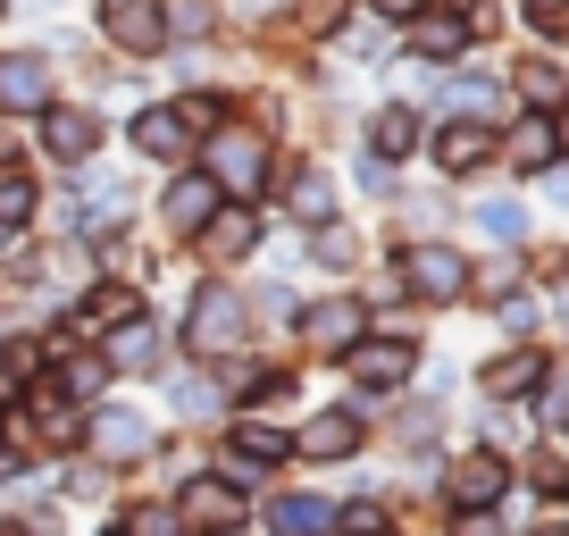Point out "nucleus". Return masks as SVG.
I'll list each match as a JSON object with an SVG mask.
<instances>
[{"mask_svg": "<svg viewBox=\"0 0 569 536\" xmlns=\"http://www.w3.org/2000/svg\"><path fill=\"white\" fill-rule=\"evenodd\" d=\"M101 445H109V453H142V445H151V428L118 411V419H101Z\"/></svg>", "mask_w": 569, "mask_h": 536, "instance_id": "obj_18", "label": "nucleus"}, {"mask_svg": "<svg viewBox=\"0 0 569 536\" xmlns=\"http://www.w3.org/2000/svg\"><path fill=\"white\" fill-rule=\"evenodd\" d=\"M410 135H419V126H410V109H386V118H377V160L410 151Z\"/></svg>", "mask_w": 569, "mask_h": 536, "instance_id": "obj_17", "label": "nucleus"}, {"mask_svg": "<svg viewBox=\"0 0 569 536\" xmlns=\"http://www.w3.org/2000/svg\"><path fill=\"white\" fill-rule=\"evenodd\" d=\"M436 160H445L452 177H469V168L495 160V135H486V126H445V135H436Z\"/></svg>", "mask_w": 569, "mask_h": 536, "instance_id": "obj_7", "label": "nucleus"}, {"mask_svg": "<svg viewBox=\"0 0 569 536\" xmlns=\"http://www.w3.org/2000/svg\"><path fill=\"white\" fill-rule=\"evenodd\" d=\"M260 168H268V151L260 143H251V135H218V193H227V185H243V193H251V185H260Z\"/></svg>", "mask_w": 569, "mask_h": 536, "instance_id": "obj_5", "label": "nucleus"}, {"mask_svg": "<svg viewBox=\"0 0 569 536\" xmlns=\"http://www.w3.org/2000/svg\"><path fill=\"white\" fill-rule=\"evenodd\" d=\"M302 26L310 34H336V0H302Z\"/></svg>", "mask_w": 569, "mask_h": 536, "instance_id": "obj_28", "label": "nucleus"}, {"mask_svg": "<svg viewBox=\"0 0 569 536\" xmlns=\"http://www.w3.org/2000/svg\"><path fill=\"white\" fill-rule=\"evenodd\" d=\"M160 9H142V0H118L109 9V42H126V51H160Z\"/></svg>", "mask_w": 569, "mask_h": 536, "instance_id": "obj_9", "label": "nucleus"}, {"mask_svg": "<svg viewBox=\"0 0 569 536\" xmlns=\"http://www.w3.org/2000/svg\"><path fill=\"white\" fill-rule=\"evenodd\" d=\"M402 277L419 294H436V302H452V294H461V251H445V244H419V251H402Z\"/></svg>", "mask_w": 569, "mask_h": 536, "instance_id": "obj_4", "label": "nucleus"}, {"mask_svg": "<svg viewBox=\"0 0 569 536\" xmlns=\"http://www.w3.org/2000/svg\"><path fill=\"white\" fill-rule=\"evenodd\" d=\"M293 210H302V227H319V218H327V177H302V185H293Z\"/></svg>", "mask_w": 569, "mask_h": 536, "instance_id": "obj_23", "label": "nucleus"}, {"mask_svg": "<svg viewBox=\"0 0 569 536\" xmlns=\"http://www.w3.org/2000/svg\"><path fill=\"white\" fill-rule=\"evenodd\" d=\"M319 528H327V503H310V495L277 503V536H319Z\"/></svg>", "mask_w": 569, "mask_h": 536, "instance_id": "obj_14", "label": "nucleus"}, {"mask_svg": "<svg viewBox=\"0 0 569 536\" xmlns=\"http://www.w3.org/2000/svg\"><path fill=\"white\" fill-rule=\"evenodd\" d=\"M419 51H461V26H452V18H427L419 26Z\"/></svg>", "mask_w": 569, "mask_h": 536, "instance_id": "obj_26", "label": "nucleus"}, {"mask_svg": "<svg viewBox=\"0 0 569 536\" xmlns=\"http://www.w3.org/2000/svg\"><path fill=\"white\" fill-rule=\"evenodd\" d=\"M352 377H360V386H402V377H410V344H386V353H352Z\"/></svg>", "mask_w": 569, "mask_h": 536, "instance_id": "obj_12", "label": "nucleus"}, {"mask_svg": "<svg viewBox=\"0 0 569 536\" xmlns=\"http://www.w3.org/2000/svg\"><path fill=\"white\" fill-rule=\"evenodd\" d=\"M34 218V193H26V177H9L0 185V227H26Z\"/></svg>", "mask_w": 569, "mask_h": 536, "instance_id": "obj_21", "label": "nucleus"}, {"mask_svg": "<svg viewBox=\"0 0 569 536\" xmlns=\"http://www.w3.org/2000/svg\"><path fill=\"white\" fill-rule=\"evenodd\" d=\"M118 360H126V369H151V327H134V319H126V336H118Z\"/></svg>", "mask_w": 569, "mask_h": 536, "instance_id": "obj_25", "label": "nucleus"}, {"mask_svg": "<svg viewBox=\"0 0 569 536\" xmlns=\"http://www.w3.org/2000/svg\"><path fill=\"white\" fill-rule=\"evenodd\" d=\"M502 495V461H461V478H452V503H469V512H478V503H495Z\"/></svg>", "mask_w": 569, "mask_h": 536, "instance_id": "obj_13", "label": "nucleus"}, {"mask_svg": "<svg viewBox=\"0 0 569 536\" xmlns=\"http://www.w3.org/2000/svg\"><path fill=\"white\" fill-rule=\"evenodd\" d=\"M343 528H352V536H377V528H386V512H377V503H352V512H343Z\"/></svg>", "mask_w": 569, "mask_h": 536, "instance_id": "obj_27", "label": "nucleus"}, {"mask_svg": "<svg viewBox=\"0 0 569 536\" xmlns=\"http://www.w3.org/2000/svg\"><path fill=\"white\" fill-rule=\"evenodd\" d=\"M536 369H545L536 353H519V360H495V369H486V394H528V386H536Z\"/></svg>", "mask_w": 569, "mask_h": 536, "instance_id": "obj_15", "label": "nucleus"}, {"mask_svg": "<svg viewBox=\"0 0 569 536\" xmlns=\"http://www.w3.org/2000/svg\"><path fill=\"white\" fill-rule=\"evenodd\" d=\"M234 503H243V495H234V486H218V478H201V486H193V495H184V512H193V519H234Z\"/></svg>", "mask_w": 569, "mask_h": 536, "instance_id": "obj_16", "label": "nucleus"}, {"mask_svg": "<svg viewBox=\"0 0 569 536\" xmlns=\"http://www.w3.org/2000/svg\"><path fill=\"white\" fill-rule=\"evenodd\" d=\"M168 34H210V18H201V0H168Z\"/></svg>", "mask_w": 569, "mask_h": 536, "instance_id": "obj_24", "label": "nucleus"}, {"mask_svg": "<svg viewBox=\"0 0 569 536\" xmlns=\"http://www.w3.org/2000/svg\"><path fill=\"white\" fill-rule=\"evenodd\" d=\"M42 143H51L59 160H92V118L84 109H42Z\"/></svg>", "mask_w": 569, "mask_h": 536, "instance_id": "obj_10", "label": "nucleus"}, {"mask_svg": "<svg viewBox=\"0 0 569 536\" xmlns=\"http://www.w3.org/2000/svg\"><path fill=\"white\" fill-rule=\"evenodd\" d=\"M0 109H9V118H42V109H51V68H42L34 51L0 59Z\"/></svg>", "mask_w": 569, "mask_h": 536, "instance_id": "obj_1", "label": "nucleus"}, {"mask_svg": "<svg viewBox=\"0 0 569 536\" xmlns=\"http://www.w3.org/2000/svg\"><path fill=\"white\" fill-rule=\"evenodd\" d=\"M134 143L151 151V160H177V151L193 143V126H184L177 109H142V118H134Z\"/></svg>", "mask_w": 569, "mask_h": 536, "instance_id": "obj_8", "label": "nucleus"}, {"mask_svg": "<svg viewBox=\"0 0 569 536\" xmlns=\"http://www.w3.org/2000/svg\"><path fill=\"white\" fill-rule=\"evenodd\" d=\"M461 536H495V519H478V512H469V519H461Z\"/></svg>", "mask_w": 569, "mask_h": 536, "instance_id": "obj_30", "label": "nucleus"}, {"mask_svg": "<svg viewBox=\"0 0 569 536\" xmlns=\"http://www.w3.org/2000/svg\"><path fill=\"white\" fill-rule=\"evenodd\" d=\"M160 218H168V235H184V244H193V235L218 218V185H210V177H177V185H168V201H160Z\"/></svg>", "mask_w": 569, "mask_h": 536, "instance_id": "obj_2", "label": "nucleus"}, {"mask_svg": "<svg viewBox=\"0 0 569 536\" xmlns=\"http://www.w3.org/2000/svg\"><path fill=\"white\" fill-rule=\"evenodd\" d=\"M528 9H536V18H561V0H528Z\"/></svg>", "mask_w": 569, "mask_h": 536, "instance_id": "obj_31", "label": "nucleus"}, {"mask_svg": "<svg viewBox=\"0 0 569 536\" xmlns=\"http://www.w3.org/2000/svg\"><path fill=\"white\" fill-rule=\"evenodd\" d=\"M201 235H210L218 251H251V235H260V227H251V218H210Z\"/></svg>", "mask_w": 569, "mask_h": 536, "instance_id": "obj_20", "label": "nucleus"}, {"mask_svg": "<svg viewBox=\"0 0 569 536\" xmlns=\"http://www.w3.org/2000/svg\"><path fill=\"white\" fill-rule=\"evenodd\" d=\"M234 327H243V294L210 286V294H201V310H193V353H227Z\"/></svg>", "mask_w": 569, "mask_h": 536, "instance_id": "obj_3", "label": "nucleus"}, {"mask_svg": "<svg viewBox=\"0 0 569 536\" xmlns=\"http://www.w3.org/2000/svg\"><path fill=\"white\" fill-rule=\"evenodd\" d=\"M511 160H519V168H545V160H552V126H519Z\"/></svg>", "mask_w": 569, "mask_h": 536, "instance_id": "obj_19", "label": "nucleus"}, {"mask_svg": "<svg viewBox=\"0 0 569 536\" xmlns=\"http://www.w3.org/2000/svg\"><path fill=\"white\" fill-rule=\"evenodd\" d=\"M84 319H134V294H126V286H101V294L84 302Z\"/></svg>", "mask_w": 569, "mask_h": 536, "instance_id": "obj_22", "label": "nucleus"}, {"mask_svg": "<svg viewBox=\"0 0 569 536\" xmlns=\"http://www.w3.org/2000/svg\"><path fill=\"white\" fill-rule=\"evenodd\" d=\"M377 9H386V18H419V0H377Z\"/></svg>", "mask_w": 569, "mask_h": 536, "instance_id": "obj_29", "label": "nucleus"}, {"mask_svg": "<svg viewBox=\"0 0 569 536\" xmlns=\"http://www.w3.org/2000/svg\"><path fill=\"white\" fill-rule=\"evenodd\" d=\"M552 143H561V151H569V118H561V135H552Z\"/></svg>", "mask_w": 569, "mask_h": 536, "instance_id": "obj_32", "label": "nucleus"}, {"mask_svg": "<svg viewBox=\"0 0 569 536\" xmlns=\"http://www.w3.org/2000/svg\"><path fill=\"white\" fill-rule=\"evenodd\" d=\"M360 319H369L360 302H319V310H310V344H319V353H352Z\"/></svg>", "mask_w": 569, "mask_h": 536, "instance_id": "obj_6", "label": "nucleus"}, {"mask_svg": "<svg viewBox=\"0 0 569 536\" xmlns=\"http://www.w3.org/2000/svg\"><path fill=\"white\" fill-rule=\"evenodd\" d=\"M352 445H360V419L352 411H327V419H310V428H302L310 461H336V453H352Z\"/></svg>", "mask_w": 569, "mask_h": 536, "instance_id": "obj_11", "label": "nucleus"}]
</instances>
